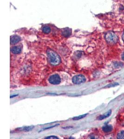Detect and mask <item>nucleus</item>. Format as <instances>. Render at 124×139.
I'll use <instances>...</instances> for the list:
<instances>
[{
  "mask_svg": "<svg viewBox=\"0 0 124 139\" xmlns=\"http://www.w3.org/2000/svg\"><path fill=\"white\" fill-rule=\"evenodd\" d=\"M47 55L49 63L53 65L57 66L60 62V56L53 51L49 49L47 51Z\"/></svg>",
  "mask_w": 124,
  "mask_h": 139,
  "instance_id": "1",
  "label": "nucleus"
},
{
  "mask_svg": "<svg viewBox=\"0 0 124 139\" xmlns=\"http://www.w3.org/2000/svg\"><path fill=\"white\" fill-rule=\"evenodd\" d=\"M105 39L106 41L111 45L115 44L118 40L117 36L112 32H109L106 33L105 35Z\"/></svg>",
  "mask_w": 124,
  "mask_h": 139,
  "instance_id": "2",
  "label": "nucleus"
},
{
  "mask_svg": "<svg viewBox=\"0 0 124 139\" xmlns=\"http://www.w3.org/2000/svg\"><path fill=\"white\" fill-rule=\"evenodd\" d=\"M86 81V77L82 75L75 76L72 78V82L74 84L79 85L85 82Z\"/></svg>",
  "mask_w": 124,
  "mask_h": 139,
  "instance_id": "3",
  "label": "nucleus"
},
{
  "mask_svg": "<svg viewBox=\"0 0 124 139\" xmlns=\"http://www.w3.org/2000/svg\"><path fill=\"white\" fill-rule=\"evenodd\" d=\"M49 82L53 85H57L60 83L61 79L60 77L58 74H54L49 78Z\"/></svg>",
  "mask_w": 124,
  "mask_h": 139,
  "instance_id": "4",
  "label": "nucleus"
},
{
  "mask_svg": "<svg viewBox=\"0 0 124 139\" xmlns=\"http://www.w3.org/2000/svg\"><path fill=\"white\" fill-rule=\"evenodd\" d=\"M20 38L17 35L13 36L10 39V43L11 44H16L18 43L20 40Z\"/></svg>",
  "mask_w": 124,
  "mask_h": 139,
  "instance_id": "5",
  "label": "nucleus"
},
{
  "mask_svg": "<svg viewBox=\"0 0 124 139\" xmlns=\"http://www.w3.org/2000/svg\"><path fill=\"white\" fill-rule=\"evenodd\" d=\"M111 114H112V110H110L108 111H107L106 113L104 114V115H103L102 116H100L98 118V119L99 120H102L103 119H106V118L108 117L111 115Z\"/></svg>",
  "mask_w": 124,
  "mask_h": 139,
  "instance_id": "6",
  "label": "nucleus"
},
{
  "mask_svg": "<svg viewBox=\"0 0 124 139\" xmlns=\"http://www.w3.org/2000/svg\"><path fill=\"white\" fill-rule=\"evenodd\" d=\"M71 34V30L69 28H65L62 32V35L65 37H68Z\"/></svg>",
  "mask_w": 124,
  "mask_h": 139,
  "instance_id": "7",
  "label": "nucleus"
},
{
  "mask_svg": "<svg viewBox=\"0 0 124 139\" xmlns=\"http://www.w3.org/2000/svg\"><path fill=\"white\" fill-rule=\"evenodd\" d=\"M11 52L14 54H19L21 51V48L18 46H15L13 47L11 50Z\"/></svg>",
  "mask_w": 124,
  "mask_h": 139,
  "instance_id": "8",
  "label": "nucleus"
},
{
  "mask_svg": "<svg viewBox=\"0 0 124 139\" xmlns=\"http://www.w3.org/2000/svg\"><path fill=\"white\" fill-rule=\"evenodd\" d=\"M102 130L105 133H108L112 130V127L111 125H106L102 127Z\"/></svg>",
  "mask_w": 124,
  "mask_h": 139,
  "instance_id": "9",
  "label": "nucleus"
},
{
  "mask_svg": "<svg viewBox=\"0 0 124 139\" xmlns=\"http://www.w3.org/2000/svg\"><path fill=\"white\" fill-rule=\"evenodd\" d=\"M42 30L43 32L45 34H49L51 32V29L48 26H44L42 28Z\"/></svg>",
  "mask_w": 124,
  "mask_h": 139,
  "instance_id": "10",
  "label": "nucleus"
},
{
  "mask_svg": "<svg viewBox=\"0 0 124 139\" xmlns=\"http://www.w3.org/2000/svg\"><path fill=\"white\" fill-rule=\"evenodd\" d=\"M117 138L119 139H124V131H121L118 133L117 135Z\"/></svg>",
  "mask_w": 124,
  "mask_h": 139,
  "instance_id": "11",
  "label": "nucleus"
},
{
  "mask_svg": "<svg viewBox=\"0 0 124 139\" xmlns=\"http://www.w3.org/2000/svg\"><path fill=\"white\" fill-rule=\"evenodd\" d=\"M88 114H85V115H80L79 116H76V117H75L74 118H73V120H80V119H83V118H84L85 117H86L87 116Z\"/></svg>",
  "mask_w": 124,
  "mask_h": 139,
  "instance_id": "12",
  "label": "nucleus"
},
{
  "mask_svg": "<svg viewBox=\"0 0 124 139\" xmlns=\"http://www.w3.org/2000/svg\"><path fill=\"white\" fill-rule=\"evenodd\" d=\"M34 128V126H27L23 127V130L24 131H29Z\"/></svg>",
  "mask_w": 124,
  "mask_h": 139,
  "instance_id": "13",
  "label": "nucleus"
},
{
  "mask_svg": "<svg viewBox=\"0 0 124 139\" xmlns=\"http://www.w3.org/2000/svg\"><path fill=\"white\" fill-rule=\"evenodd\" d=\"M45 139H58V138L54 136H48L45 138Z\"/></svg>",
  "mask_w": 124,
  "mask_h": 139,
  "instance_id": "14",
  "label": "nucleus"
},
{
  "mask_svg": "<svg viewBox=\"0 0 124 139\" xmlns=\"http://www.w3.org/2000/svg\"><path fill=\"white\" fill-rule=\"evenodd\" d=\"M119 84L118 83H114L113 84H111V85H108V87H114V86H117V85H118Z\"/></svg>",
  "mask_w": 124,
  "mask_h": 139,
  "instance_id": "15",
  "label": "nucleus"
},
{
  "mask_svg": "<svg viewBox=\"0 0 124 139\" xmlns=\"http://www.w3.org/2000/svg\"><path fill=\"white\" fill-rule=\"evenodd\" d=\"M18 96V95H13V96H10V98H12V97H16V96Z\"/></svg>",
  "mask_w": 124,
  "mask_h": 139,
  "instance_id": "16",
  "label": "nucleus"
},
{
  "mask_svg": "<svg viewBox=\"0 0 124 139\" xmlns=\"http://www.w3.org/2000/svg\"><path fill=\"white\" fill-rule=\"evenodd\" d=\"M122 59L124 60V52L123 53V55H122Z\"/></svg>",
  "mask_w": 124,
  "mask_h": 139,
  "instance_id": "17",
  "label": "nucleus"
},
{
  "mask_svg": "<svg viewBox=\"0 0 124 139\" xmlns=\"http://www.w3.org/2000/svg\"><path fill=\"white\" fill-rule=\"evenodd\" d=\"M122 38H123V40L124 41V32L123 33V36H122Z\"/></svg>",
  "mask_w": 124,
  "mask_h": 139,
  "instance_id": "18",
  "label": "nucleus"
}]
</instances>
